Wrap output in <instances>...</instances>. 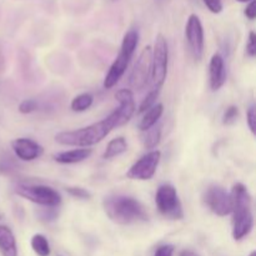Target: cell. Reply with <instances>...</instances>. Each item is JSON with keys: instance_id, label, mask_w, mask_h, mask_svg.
Wrapping results in <instances>:
<instances>
[{"instance_id": "obj_9", "label": "cell", "mask_w": 256, "mask_h": 256, "mask_svg": "<svg viewBox=\"0 0 256 256\" xmlns=\"http://www.w3.org/2000/svg\"><path fill=\"white\" fill-rule=\"evenodd\" d=\"M152 48L142 49L129 76V85L132 90H142L152 79ZM130 89V90H132Z\"/></svg>"}, {"instance_id": "obj_21", "label": "cell", "mask_w": 256, "mask_h": 256, "mask_svg": "<svg viewBox=\"0 0 256 256\" xmlns=\"http://www.w3.org/2000/svg\"><path fill=\"white\" fill-rule=\"evenodd\" d=\"M158 96H159V90H152V92H150L149 94L145 96V99L142 100V104H140L139 106V112L140 114H142V112H148L149 109H152V106L155 105V102H156Z\"/></svg>"}, {"instance_id": "obj_13", "label": "cell", "mask_w": 256, "mask_h": 256, "mask_svg": "<svg viewBox=\"0 0 256 256\" xmlns=\"http://www.w3.org/2000/svg\"><path fill=\"white\" fill-rule=\"evenodd\" d=\"M226 82V69L224 58L220 54H214L209 62V84L212 92H218Z\"/></svg>"}, {"instance_id": "obj_31", "label": "cell", "mask_w": 256, "mask_h": 256, "mask_svg": "<svg viewBox=\"0 0 256 256\" xmlns=\"http://www.w3.org/2000/svg\"><path fill=\"white\" fill-rule=\"evenodd\" d=\"M236 2H252V0H236Z\"/></svg>"}, {"instance_id": "obj_30", "label": "cell", "mask_w": 256, "mask_h": 256, "mask_svg": "<svg viewBox=\"0 0 256 256\" xmlns=\"http://www.w3.org/2000/svg\"><path fill=\"white\" fill-rule=\"evenodd\" d=\"M179 256H200V255L196 254V252H192V250H182V252L179 254Z\"/></svg>"}, {"instance_id": "obj_2", "label": "cell", "mask_w": 256, "mask_h": 256, "mask_svg": "<svg viewBox=\"0 0 256 256\" xmlns=\"http://www.w3.org/2000/svg\"><path fill=\"white\" fill-rule=\"evenodd\" d=\"M105 214L119 225H132L148 222L149 216L140 202L126 195H112L102 202Z\"/></svg>"}, {"instance_id": "obj_26", "label": "cell", "mask_w": 256, "mask_h": 256, "mask_svg": "<svg viewBox=\"0 0 256 256\" xmlns=\"http://www.w3.org/2000/svg\"><path fill=\"white\" fill-rule=\"evenodd\" d=\"M208 9L214 14H219L222 12V0H202Z\"/></svg>"}, {"instance_id": "obj_17", "label": "cell", "mask_w": 256, "mask_h": 256, "mask_svg": "<svg viewBox=\"0 0 256 256\" xmlns=\"http://www.w3.org/2000/svg\"><path fill=\"white\" fill-rule=\"evenodd\" d=\"M128 150V142L124 138H116V139H112V142H109L106 149H105L102 158L105 160L112 159V158H116L119 155L124 154Z\"/></svg>"}, {"instance_id": "obj_25", "label": "cell", "mask_w": 256, "mask_h": 256, "mask_svg": "<svg viewBox=\"0 0 256 256\" xmlns=\"http://www.w3.org/2000/svg\"><path fill=\"white\" fill-rule=\"evenodd\" d=\"M246 122L248 125H249L250 130H252V134H256V109L255 105H252L248 110L246 114Z\"/></svg>"}, {"instance_id": "obj_8", "label": "cell", "mask_w": 256, "mask_h": 256, "mask_svg": "<svg viewBox=\"0 0 256 256\" xmlns=\"http://www.w3.org/2000/svg\"><path fill=\"white\" fill-rule=\"evenodd\" d=\"M205 205L218 216H226L232 214V196L222 186L216 184L209 185L202 195Z\"/></svg>"}, {"instance_id": "obj_16", "label": "cell", "mask_w": 256, "mask_h": 256, "mask_svg": "<svg viewBox=\"0 0 256 256\" xmlns=\"http://www.w3.org/2000/svg\"><path fill=\"white\" fill-rule=\"evenodd\" d=\"M162 112H164V105L162 104L154 105L152 109L145 112L144 116H142V119L140 120L139 122V129L145 132H148L150 128L155 126V124H156V122H159L160 118H162Z\"/></svg>"}, {"instance_id": "obj_32", "label": "cell", "mask_w": 256, "mask_h": 256, "mask_svg": "<svg viewBox=\"0 0 256 256\" xmlns=\"http://www.w3.org/2000/svg\"><path fill=\"white\" fill-rule=\"evenodd\" d=\"M249 256H256V252H250Z\"/></svg>"}, {"instance_id": "obj_7", "label": "cell", "mask_w": 256, "mask_h": 256, "mask_svg": "<svg viewBox=\"0 0 256 256\" xmlns=\"http://www.w3.org/2000/svg\"><path fill=\"white\" fill-rule=\"evenodd\" d=\"M155 202L160 214L169 220H182L184 218L182 202L176 189L170 184L160 185L155 195Z\"/></svg>"}, {"instance_id": "obj_3", "label": "cell", "mask_w": 256, "mask_h": 256, "mask_svg": "<svg viewBox=\"0 0 256 256\" xmlns=\"http://www.w3.org/2000/svg\"><path fill=\"white\" fill-rule=\"evenodd\" d=\"M230 196H232V238L239 242L248 236L254 228L252 196L246 186L240 182L232 186Z\"/></svg>"}, {"instance_id": "obj_15", "label": "cell", "mask_w": 256, "mask_h": 256, "mask_svg": "<svg viewBox=\"0 0 256 256\" xmlns=\"http://www.w3.org/2000/svg\"><path fill=\"white\" fill-rule=\"evenodd\" d=\"M92 149L82 148V149H72L68 152H59L54 156V160L59 164H76L86 160L92 155Z\"/></svg>"}, {"instance_id": "obj_1", "label": "cell", "mask_w": 256, "mask_h": 256, "mask_svg": "<svg viewBox=\"0 0 256 256\" xmlns=\"http://www.w3.org/2000/svg\"><path fill=\"white\" fill-rule=\"evenodd\" d=\"M122 125L125 124L122 114L119 109H115L112 114L100 122L76 130L59 132L55 135V142H59L60 145H66V146L89 148L105 139L115 128L122 126Z\"/></svg>"}, {"instance_id": "obj_23", "label": "cell", "mask_w": 256, "mask_h": 256, "mask_svg": "<svg viewBox=\"0 0 256 256\" xmlns=\"http://www.w3.org/2000/svg\"><path fill=\"white\" fill-rule=\"evenodd\" d=\"M66 192L72 195V198H76V199H82L86 200L92 198L90 192L88 190L82 189V188H78V186H69L66 188Z\"/></svg>"}, {"instance_id": "obj_33", "label": "cell", "mask_w": 256, "mask_h": 256, "mask_svg": "<svg viewBox=\"0 0 256 256\" xmlns=\"http://www.w3.org/2000/svg\"><path fill=\"white\" fill-rule=\"evenodd\" d=\"M58 256H62V255H58Z\"/></svg>"}, {"instance_id": "obj_11", "label": "cell", "mask_w": 256, "mask_h": 256, "mask_svg": "<svg viewBox=\"0 0 256 256\" xmlns=\"http://www.w3.org/2000/svg\"><path fill=\"white\" fill-rule=\"evenodd\" d=\"M185 36L189 44L190 52L196 60H200L204 52V28L202 20L196 14H192L185 26Z\"/></svg>"}, {"instance_id": "obj_28", "label": "cell", "mask_w": 256, "mask_h": 256, "mask_svg": "<svg viewBox=\"0 0 256 256\" xmlns=\"http://www.w3.org/2000/svg\"><path fill=\"white\" fill-rule=\"evenodd\" d=\"M174 250L175 248L172 245H162V246L158 248L154 256H172Z\"/></svg>"}, {"instance_id": "obj_24", "label": "cell", "mask_w": 256, "mask_h": 256, "mask_svg": "<svg viewBox=\"0 0 256 256\" xmlns=\"http://www.w3.org/2000/svg\"><path fill=\"white\" fill-rule=\"evenodd\" d=\"M38 109V102L34 99H25L19 104V112L22 114H30Z\"/></svg>"}, {"instance_id": "obj_5", "label": "cell", "mask_w": 256, "mask_h": 256, "mask_svg": "<svg viewBox=\"0 0 256 256\" xmlns=\"http://www.w3.org/2000/svg\"><path fill=\"white\" fill-rule=\"evenodd\" d=\"M152 79L155 90H160L166 80L169 64V48L162 34H158L152 49Z\"/></svg>"}, {"instance_id": "obj_12", "label": "cell", "mask_w": 256, "mask_h": 256, "mask_svg": "<svg viewBox=\"0 0 256 256\" xmlns=\"http://www.w3.org/2000/svg\"><path fill=\"white\" fill-rule=\"evenodd\" d=\"M15 155L22 162H32L42 154V146L28 138H19L12 142Z\"/></svg>"}, {"instance_id": "obj_18", "label": "cell", "mask_w": 256, "mask_h": 256, "mask_svg": "<svg viewBox=\"0 0 256 256\" xmlns=\"http://www.w3.org/2000/svg\"><path fill=\"white\" fill-rule=\"evenodd\" d=\"M32 248L34 250V252L38 256H49L52 250H50L49 242H48L46 238L42 234H35L32 238Z\"/></svg>"}, {"instance_id": "obj_4", "label": "cell", "mask_w": 256, "mask_h": 256, "mask_svg": "<svg viewBox=\"0 0 256 256\" xmlns=\"http://www.w3.org/2000/svg\"><path fill=\"white\" fill-rule=\"evenodd\" d=\"M138 42H139V32L135 29H130L122 38L119 54H118L116 59L114 60V62L110 66L106 76H105V89H112V86H115L122 78V75L125 74L128 66H129L130 60H132V55H134L135 50H136Z\"/></svg>"}, {"instance_id": "obj_19", "label": "cell", "mask_w": 256, "mask_h": 256, "mask_svg": "<svg viewBox=\"0 0 256 256\" xmlns=\"http://www.w3.org/2000/svg\"><path fill=\"white\" fill-rule=\"evenodd\" d=\"M92 102H94L92 95L89 94V92H84V94L78 95V96H75L74 99L72 100L70 108H72V112H82L89 109V108L92 105Z\"/></svg>"}, {"instance_id": "obj_14", "label": "cell", "mask_w": 256, "mask_h": 256, "mask_svg": "<svg viewBox=\"0 0 256 256\" xmlns=\"http://www.w3.org/2000/svg\"><path fill=\"white\" fill-rule=\"evenodd\" d=\"M0 254L2 256H18L16 239L6 225H0Z\"/></svg>"}, {"instance_id": "obj_29", "label": "cell", "mask_w": 256, "mask_h": 256, "mask_svg": "<svg viewBox=\"0 0 256 256\" xmlns=\"http://www.w3.org/2000/svg\"><path fill=\"white\" fill-rule=\"evenodd\" d=\"M245 15H246L248 18H249L250 20H254L256 18V2L255 0H252V2H249V5L246 6V9H245Z\"/></svg>"}, {"instance_id": "obj_10", "label": "cell", "mask_w": 256, "mask_h": 256, "mask_svg": "<svg viewBox=\"0 0 256 256\" xmlns=\"http://www.w3.org/2000/svg\"><path fill=\"white\" fill-rule=\"evenodd\" d=\"M160 158H162V152L159 150H152L144 156L140 158L126 172L128 179L132 180H150L154 174L156 172L158 165L160 162Z\"/></svg>"}, {"instance_id": "obj_27", "label": "cell", "mask_w": 256, "mask_h": 256, "mask_svg": "<svg viewBox=\"0 0 256 256\" xmlns=\"http://www.w3.org/2000/svg\"><path fill=\"white\" fill-rule=\"evenodd\" d=\"M246 54L250 58H254L256 55V35L254 32H250L249 40L246 44Z\"/></svg>"}, {"instance_id": "obj_20", "label": "cell", "mask_w": 256, "mask_h": 256, "mask_svg": "<svg viewBox=\"0 0 256 256\" xmlns=\"http://www.w3.org/2000/svg\"><path fill=\"white\" fill-rule=\"evenodd\" d=\"M160 139H162V128L152 126L148 132H145L142 145H144L145 149H155L159 145Z\"/></svg>"}, {"instance_id": "obj_22", "label": "cell", "mask_w": 256, "mask_h": 256, "mask_svg": "<svg viewBox=\"0 0 256 256\" xmlns=\"http://www.w3.org/2000/svg\"><path fill=\"white\" fill-rule=\"evenodd\" d=\"M239 118V109L235 105H230L224 112V116H222V124L224 125H232Z\"/></svg>"}, {"instance_id": "obj_6", "label": "cell", "mask_w": 256, "mask_h": 256, "mask_svg": "<svg viewBox=\"0 0 256 256\" xmlns=\"http://www.w3.org/2000/svg\"><path fill=\"white\" fill-rule=\"evenodd\" d=\"M15 192L19 196L45 208H56L62 202L59 192L46 185L19 184L15 188Z\"/></svg>"}]
</instances>
